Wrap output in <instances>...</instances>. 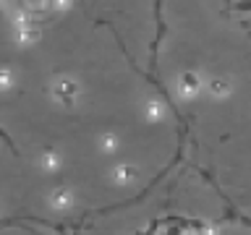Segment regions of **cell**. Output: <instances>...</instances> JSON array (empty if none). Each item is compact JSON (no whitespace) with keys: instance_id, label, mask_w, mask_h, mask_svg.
<instances>
[{"instance_id":"obj_8","label":"cell","mask_w":251,"mask_h":235,"mask_svg":"<svg viewBox=\"0 0 251 235\" xmlns=\"http://www.w3.org/2000/svg\"><path fill=\"white\" fill-rule=\"evenodd\" d=\"M102 146H105V149H113V146H115V136H105V139H102Z\"/></svg>"},{"instance_id":"obj_3","label":"cell","mask_w":251,"mask_h":235,"mask_svg":"<svg viewBox=\"0 0 251 235\" xmlns=\"http://www.w3.org/2000/svg\"><path fill=\"white\" fill-rule=\"evenodd\" d=\"M52 204L58 209H66L68 204H71V191H55L52 193Z\"/></svg>"},{"instance_id":"obj_9","label":"cell","mask_w":251,"mask_h":235,"mask_svg":"<svg viewBox=\"0 0 251 235\" xmlns=\"http://www.w3.org/2000/svg\"><path fill=\"white\" fill-rule=\"evenodd\" d=\"M212 89H215L217 94H225V92H227V86H225V84H215V86H212Z\"/></svg>"},{"instance_id":"obj_4","label":"cell","mask_w":251,"mask_h":235,"mask_svg":"<svg viewBox=\"0 0 251 235\" xmlns=\"http://www.w3.org/2000/svg\"><path fill=\"white\" fill-rule=\"evenodd\" d=\"M133 175H136V172H133L131 167H118V170H115V178H118V180H131Z\"/></svg>"},{"instance_id":"obj_2","label":"cell","mask_w":251,"mask_h":235,"mask_svg":"<svg viewBox=\"0 0 251 235\" xmlns=\"http://www.w3.org/2000/svg\"><path fill=\"white\" fill-rule=\"evenodd\" d=\"M55 97L66 99V105H71V99L76 97V84H71V81H58V86H55Z\"/></svg>"},{"instance_id":"obj_5","label":"cell","mask_w":251,"mask_h":235,"mask_svg":"<svg viewBox=\"0 0 251 235\" xmlns=\"http://www.w3.org/2000/svg\"><path fill=\"white\" fill-rule=\"evenodd\" d=\"M147 113H149V118H157V115L162 113V105H160L157 99H152V102L147 105Z\"/></svg>"},{"instance_id":"obj_6","label":"cell","mask_w":251,"mask_h":235,"mask_svg":"<svg viewBox=\"0 0 251 235\" xmlns=\"http://www.w3.org/2000/svg\"><path fill=\"white\" fill-rule=\"evenodd\" d=\"M8 84H11V70H0V86H8Z\"/></svg>"},{"instance_id":"obj_7","label":"cell","mask_w":251,"mask_h":235,"mask_svg":"<svg viewBox=\"0 0 251 235\" xmlns=\"http://www.w3.org/2000/svg\"><path fill=\"white\" fill-rule=\"evenodd\" d=\"M160 235H183V230L180 227H165V230H160Z\"/></svg>"},{"instance_id":"obj_1","label":"cell","mask_w":251,"mask_h":235,"mask_svg":"<svg viewBox=\"0 0 251 235\" xmlns=\"http://www.w3.org/2000/svg\"><path fill=\"white\" fill-rule=\"evenodd\" d=\"M199 86H201V81L196 73H183L178 81V92H180V97H194L199 92Z\"/></svg>"}]
</instances>
